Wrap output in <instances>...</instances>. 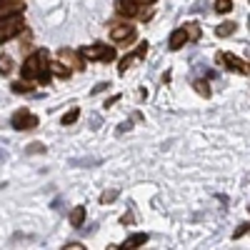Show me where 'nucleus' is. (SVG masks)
Here are the masks:
<instances>
[{"label":"nucleus","instance_id":"nucleus-1","mask_svg":"<svg viewBox=\"0 0 250 250\" xmlns=\"http://www.w3.org/2000/svg\"><path fill=\"white\" fill-rule=\"evenodd\" d=\"M23 78L25 80H40L43 85L50 83V70H48V50H38L25 58L23 62Z\"/></svg>","mask_w":250,"mask_h":250},{"label":"nucleus","instance_id":"nucleus-18","mask_svg":"<svg viewBox=\"0 0 250 250\" xmlns=\"http://www.w3.org/2000/svg\"><path fill=\"white\" fill-rule=\"evenodd\" d=\"M118 195H120V190H118V188H110V190H105V193L100 195V203H103V205H108V203H113Z\"/></svg>","mask_w":250,"mask_h":250},{"label":"nucleus","instance_id":"nucleus-7","mask_svg":"<svg viewBox=\"0 0 250 250\" xmlns=\"http://www.w3.org/2000/svg\"><path fill=\"white\" fill-rule=\"evenodd\" d=\"M118 13L123 18H135V15H140V5H135L133 0H120V3H118Z\"/></svg>","mask_w":250,"mask_h":250},{"label":"nucleus","instance_id":"nucleus-25","mask_svg":"<svg viewBox=\"0 0 250 250\" xmlns=\"http://www.w3.org/2000/svg\"><path fill=\"white\" fill-rule=\"evenodd\" d=\"M248 228H250L248 223H243V225H238V228H235V233H233V238H235V240H238V238H243V235L248 233Z\"/></svg>","mask_w":250,"mask_h":250},{"label":"nucleus","instance_id":"nucleus-6","mask_svg":"<svg viewBox=\"0 0 250 250\" xmlns=\"http://www.w3.org/2000/svg\"><path fill=\"white\" fill-rule=\"evenodd\" d=\"M185 43H188L185 30H183V28H175V30L170 33V38H168V48H170V50H180Z\"/></svg>","mask_w":250,"mask_h":250},{"label":"nucleus","instance_id":"nucleus-10","mask_svg":"<svg viewBox=\"0 0 250 250\" xmlns=\"http://www.w3.org/2000/svg\"><path fill=\"white\" fill-rule=\"evenodd\" d=\"M48 70H50V75H58V78H62V80H65V78H70V73H73L68 65H62L60 60H55V62H48Z\"/></svg>","mask_w":250,"mask_h":250},{"label":"nucleus","instance_id":"nucleus-17","mask_svg":"<svg viewBox=\"0 0 250 250\" xmlns=\"http://www.w3.org/2000/svg\"><path fill=\"white\" fill-rule=\"evenodd\" d=\"M13 70V60L10 55H0V75H8Z\"/></svg>","mask_w":250,"mask_h":250},{"label":"nucleus","instance_id":"nucleus-9","mask_svg":"<svg viewBox=\"0 0 250 250\" xmlns=\"http://www.w3.org/2000/svg\"><path fill=\"white\" fill-rule=\"evenodd\" d=\"M23 8H25V0H13L8 5H0V20L8 15H15V13H23Z\"/></svg>","mask_w":250,"mask_h":250},{"label":"nucleus","instance_id":"nucleus-22","mask_svg":"<svg viewBox=\"0 0 250 250\" xmlns=\"http://www.w3.org/2000/svg\"><path fill=\"white\" fill-rule=\"evenodd\" d=\"M100 60H103V62H110V60H115V48H113V45H105V48H103Z\"/></svg>","mask_w":250,"mask_h":250},{"label":"nucleus","instance_id":"nucleus-2","mask_svg":"<svg viewBox=\"0 0 250 250\" xmlns=\"http://www.w3.org/2000/svg\"><path fill=\"white\" fill-rule=\"evenodd\" d=\"M25 23H23V15L15 13V15H8L0 20V43H5V40L15 38L18 33H23Z\"/></svg>","mask_w":250,"mask_h":250},{"label":"nucleus","instance_id":"nucleus-4","mask_svg":"<svg viewBox=\"0 0 250 250\" xmlns=\"http://www.w3.org/2000/svg\"><path fill=\"white\" fill-rule=\"evenodd\" d=\"M218 62L220 65H230L235 73H240V75H248V62L245 60H240V58H235V55H230V53H218Z\"/></svg>","mask_w":250,"mask_h":250},{"label":"nucleus","instance_id":"nucleus-20","mask_svg":"<svg viewBox=\"0 0 250 250\" xmlns=\"http://www.w3.org/2000/svg\"><path fill=\"white\" fill-rule=\"evenodd\" d=\"M230 10H233L230 0H215V13H230Z\"/></svg>","mask_w":250,"mask_h":250},{"label":"nucleus","instance_id":"nucleus-26","mask_svg":"<svg viewBox=\"0 0 250 250\" xmlns=\"http://www.w3.org/2000/svg\"><path fill=\"white\" fill-rule=\"evenodd\" d=\"M145 53H148V43H140L138 50H135L133 55H135V58H145Z\"/></svg>","mask_w":250,"mask_h":250},{"label":"nucleus","instance_id":"nucleus-28","mask_svg":"<svg viewBox=\"0 0 250 250\" xmlns=\"http://www.w3.org/2000/svg\"><path fill=\"white\" fill-rule=\"evenodd\" d=\"M120 223H123V225H130V223H133V213H125V215L120 218Z\"/></svg>","mask_w":250,"mask_h":250},{"label":"nucleus","instance_id":"nucleus-23","mask_svg":"<svg viewBox=\"0 0 250 250\" xmlns=\"http://www.w3.org/2000/svg\"><path fill=\"white\" fill-rule=\"evenodd\" d=\"M25 153H28V155H35V153H45V145H43V143H33V145H28V148H25Z\"/></svg>","mask_w":250,"mask_h":250},{"label":"nucleus","instance_id":"nucleus-27","mask_svg":"<svg viewBox=\"0 0 250 250\" xmlns=\"http://www.w3.org/2000/svg\"><path fill=\"white\" fill-rule=\"evenodd\" d=\"M83 248H85L83 243H68V245H65V250H83Z\"/></svg>","mask_w":250,"mask_h":250},{"label":"nucleus","instance_id":"nucleus-12","mask_svg":"<svg viewBox=\"0 0 250 250\" xmlns=\"http://www.w3.org/2000/svg\"><path fill=\"white\" fill-rule=\"evenodd\" d=\"M185 35H188V43H195V40H200V35H203V30H200V23H185Z\"/></svg>","mask_w":250,"mask_h":250},{"label":"nucleus","instance_id":"nucleus-19","mask_svg":"<svg viewBox=\"0 0 250 250\" xmlns=\"http://www.w3.org/2000/svg\"><path fill=\"white\" fill-rule=\"evenodd\" d=\"M193 85H195V90H198L203 98H210V85H208V80H195Z\"/></svg>","mask_w":250,"mask_h":250},{"label":"nucleus","instance_id":"nucleus-16","mask_svg":"<svg viewBox=\"0 0 250 250\" xmlns=\"http://www.w3.org/2000/svg\"><path fill=\"white\" fill-rule=\"evenodd\" d=\"M78 118H80V108H73V110H68L65 115H62V120H60V123H62V125H73Z\"/></svg>","mask_w":250,"mask_h":250},{"label":"nucleus","instance_id":"nucleus-30","mask_svg":"<svg viewBox=\"0 0 250 250\" xmlns=\"http://www.w3.org/2000/svg\"><path fill=\"white\" fill-rule=\"evenodd\" d=\"M135 5H150V3H155V0H133Z\"/></svg>","mask_w":250,"mask_h":250},{"label":"nucleus","instance_id":"nucleus-21","mask_svg":"<svg viewBox=\"0 0 250 250\" xmlns=\"http://www.w3.org/2000/svg\"><path fill=\"white\" fill-rule=\"evenodd\" d=\"M133 60H135V55H133V53H130V55H125V58L120 60V65H118V73H120V75H125V70L130 68V62H133Z\"/></svg>","mask_w":250,"mask_h":250},{"label":"nucleus","instance_id":"nucleus-5","mask_svg":"<svg viewBox=\"0 0 250 250\" xmlns=\"http://www.w3.org/2000/svg\"><path fill=\"white\" fill-rule=\"evenodd\" d=\"M58 60L62 62V65L75 68V70H83V68H85V65L80 62V58H78L73 50H68V48H60V50H58Z\"/></svg>","mask_w":250,"mask_h":250},{"label":"nucleus","instance_id":"nucleus-14","mask_svg":"<svg viewBox=\"0 0 250 250\" xmlns=\"http://www.w3.org/2000/svg\"><path fill=\"white\" fill-rule=\"evenodd\" d=\"M148 243V233H135V235H130L128 240H125L123 245L125 248H140V245H145Z\"/></svg>","mask_w":250,"mask_h":250},{"label":"nucleus","instance_id":"nucleus-29","mask_svg":"<svg viewBox=\"0 0 250 250\" xmlns=\"http://www.w3.org/2000/svg\"><path fill=\"white\" fill-rule=\"evenodd\" d=\"M108 88V83H98V85L93 88V93H103V90H105Z\"/></svg>","mask_w":250,"mask_h":250},{"label":"nucleus","instance_id":"nucleus-13","mask_svg":"<svg viewBox=\"0 0 250 250\" xmlns=\"http://www.w3.org/2000/svg\"><path fill=\"white\" fill-rule=\"evenodd\" d=\"M83 220H85V205H75L73 210H70V225L80 228Z\"/></svg>","mask_w":250,"mask_h":250},{"label":"nucleus","instance_id":"nucleus-11","mask_svg":"<svg viewBox=\"0 0 250 250\" xmlns=\"http://www.w3.org/2000/svg\"><path fill=\"white\" fill-rule=\"evenodd\" d=\"M103 48H105V45H100V43H95V45H88V48H80V55L85 58V60H100V55H103Z\"/></svg>","mask_w":250,"mask_h":250},{"label":"nucleus","instance_id":"nucleus-8","mask_svg":"<svg viewBox=\"0 0 250 250\" xmlns=\"http://www.w3.org/2000/svg\"><path fill=\"white\" fill-rule=\"evenodd\" d=\"M135 35V28L133 25H118V28H113V33H110V38L115 40V43H120V40H130Z\"/></svg>","mask_w":250,"mask_h":250},{"label":"nucleus","instance_id":"nucleus-24","mask_svg":"<svg viewBox=\"0 0 250 250\" xmlns=\"http://www.w3.org/2000/svg\"><path fill=\"white\" fill-rule=\"evenodd\" d=\"M13 93H33V85H25V83H13Z\"/></svg>","mask_w":250,"mask_h":250},{"label":"nucleus","instance_id":"nucleus-31","mask_svg":"<svg viewBox=\"0 0 250 250\" xmlns=\"http://www.w3.org/2000/svg\"><path fill=\"white\" fill-rule=\"evenodd\" d=\"M0 3H13V0H0Z\"/></svg>","mask_w":250,"mask_h":250},{"label":"nucleus","instance_id":"nucleus-15","mask_svg":"<svg viewBox=\"0 0 250 250\" xmlns=\"http://www.w3.org/2000/svg\"><path fill=\"white\" fill-rule=\"evenodd\" d=\"M235 28H238V23H233V20H228V23H223V25H218V28H215V35H218V38L233 35V33H235Z\"/></svg>","mask_w":250,"mask_h":250},{"label":"nucleus","instance_id":"nucleus-3","mask_svg":"<svg viewBox=\"0 0 250 250\" xmlns=\"http://www.w3.org/2000/svg\"><path fill=\"white\" fill-rule=\"evenodd\" d=\"M10 125H13L15 130H33L35 125H38V118H35L33 113H28L25 108H20V110H15Z\"/></svg>","mask_w":250,"mask_h":250}]
</instances>
